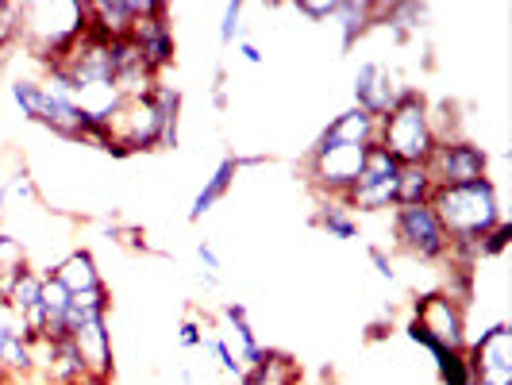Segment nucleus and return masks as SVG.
Instances as JSON below:
<instances>
[{"mask_svg": "<svg viewBox=\"0 0 512 385\" xmlns=\"http://www.w3.org/2000/svg\"><path fill=\"white\" fill-rule=\"evenodd\" d=\"M89 35L85 0H27L20 4V51L43 70L58 66Z\"/></svg>", "mask_w": 512, "mask_h": 385, "instance_id": "nucleus-1", "label": "nucleus"}, {"mask_svg": "<svg viewBox=\"0 0 512 385\" xmlns=\"http://www.w3.org/2000/svg\"><path fill=\"white\" fill-rule=\"evenodd\" d=\"M428 205H432V212L439 216V224L447 231L451 247L474 251V255H478V239H482L493 224L505 220L501 189H497L493 178L470 181V185H451V189H436Z\"/></svg>", "mask_w": 512, "mask_h": 385, "instance_id": "nucleus-2", "label": "nucleus"}, {"mask_svg": "<svg viewBox=\"0 0 512 385\" xmlns=\"http://www.w3.org/2000/svg\"><path fill=\"white\" fill-rule=\"evenodd\" d=\"M405 335H409V343L424 347L432 359L443 355V351H466V343H470V308L436 285V289H428V293H420L412 301Z\"/></svg>", "mask_w": 512, "mask_h": 385, "instance_id": "nucleus-3", "label": "nucleus"}, {"mask_svg": "<svg viewBox=\"0 0 512 385\" xmlns=\"http://www.w3.org/2000/svg\"><path fill=\"white\" fill-rule=\"evenodd\" d=\"M378 147L401 166H424L436 151V135L428 124V97L420 89H409L378 120Z\"/></svg>", "mask_w": 512, "mask_h": 385, "instance_id": "nucleus-4", "label": "nucleus"}, {"mask_svg": "<svg viewBox=\"0 0 512 385\" xmlns=\"http://www.w3.org/2000/svg\"><path fill=\"white\" fill-rule=\"evenodd\" d=\"M389 235L401 255L428 262V266H436V262L443 266V258L451 255V239L432 205H397L389 212Z\"/></svg>", "mask_w": 512, "mask_h": 385, "instance_id": "nucleus-5", "label": "nucleus"}, {"mask_svg": "<svg viewBox=\"0 0 512 385\" xmlns=\"http://www.w3.org/2000/svg\"><path fill=\"white\" fill-rule=\"evenodd\" d=\"M397 174H401V162H393V158L374 143V147L366 151L362 174L355 178V185L343 193L347 208H351L355 216H382V212H393V208H397Z\"/></svg>", "mask_w": 512, "mask_h": 385, "instance_id": "nucleus-6", "label": "nucleus"}, {"mask_svg": "<svg viewBox=\"0 0 512 385\" xmlns=\"http://www.w3.org/2000/svg\"><path fill=\"white\" fill-rule=\"evenodd\" d=\"M370 147H351V143H332V147H308L305 154V174L308 185L320 197H343L355 178L362 174Z\"/></svg>", "mask_w": 512, "mask_h": 385, "instance_id": "nucleus-7", "label": "nucleus"}, {"mask_svg": "<svg viewBox=\"0 0 512 385\" xmlns=\"http://www.w3.org/2000/svg\"><path fill=\"white\" fill-rule=\"evenodd\" d=\"M428 174L436 181V189H451V185H470V181L493 178L489 174V151L478 147L474 139H447L436 143V151L428 154Z\"/></svg>", "mask_w": 512, "mask_h": 385, "instance_id": "nucleus-8", "label": "nucleus"}, {"mask_svg": "<svg viewBox=\"0 0 512 385\" xmlns=\"http://www.w3.org/2000/svg\"><path fill=\"white\" fill-rule=\"evenodd\" d=\"M474 385H512V324H489L466 343Z\"/></svg>", "mask_w": 512, "mask_h": 385, "instance_id": "nucleus-9", "label": "nucleus"}, {"mask_svg": "<svg viewBox=\"0 0 512 385\" xmlns=\"http://www.w3.org/2000/svg\"><path fill=\"white\" fill-rule=\"evenodd\" d=\"M131 43H135V51L139 58L147 62V70L162 77L170 66H174V54H178V39H174V24H170V4H162V0H151V8L135 20L128 35Z\"/></svg>", "mask_w": 512, "mask_h": 385, "instance_id": "nucleus-10", "label": "nucleus"}, {"mask_svg": "<svg viewBox=\"0 0 512 385\" xmlns=\"http://www.w3.org/2000/svg\"><path fill=\"white\" fill-rule=\"evenodd\" d=\"M412 85H405V77L397 74L389 62L382 58H366L359 70H355V85H351V97H355V108L370 112L374 120H382L393 104L409 93Z\"/></svg>", "mask_w": 512, "mask_h": 385, "instance_id": "nucleus-11", "label": "nucleus"}, {"mask_svg": "<svg viewBox=\"0 0 512 385\" xmlns=\"http://www.w3.org/2000/svg\"><path fill=\"white\" fill-rule=\"evenodd\" d=\"M70 343H74L77 359H81L85 378L112 382V374H116V347H112V324H108V316L77 324L74 332H70Z\"/></svg>", "mask_w": 512, "mask_h": 385, "instance_id": "nucleus-12", "label": "nucleus"}, {"mask_svg": "<svg viewBox=\"0 0 512 385\" xmlns=\"http://www.w3.org/2000/svg\"><path fill=\"white\" fill-rule=\"evenodd\" d=\"M85 8H89V35L104 43H120L131 35L135 20L151 8V0H85Z\"/></svg>", "mask_w": 512, "mask_h": 385, "instance_id": "nucleus-13", "label": "nucleus"}, {"mask_svg": "<svg viewBox=\"0 0 512 385\" xmlns=\"http://www.w3.org/2000/svg\"><path fill=\"white\" fill-rule=\"evenodd\" d=\"M332 143H351V147H374L378 143V120L362 108H343L332 120L320 128V135L312 139V147H332Z\"/></svg>", "mask_w": 512, "mask_h": 385, "instance_id": "nucleus-14", "label": "nucleus"}, {"mask_svg": "<svg viewBox=\"0 0 512 385\" xmlns=\"http://www.w3.org/2000/svg\"><path fill=\"white\" fill-rule=\"evenodd\" d=\"M47 274H51L54 282L62 285L70 297H77V293H93V289H104L101 262H97L93 251H85V247L66 251L54 266H47Z\"/></svg>", "mask_w": 512, "mask_h": 385, "instance_id": "nucleus-15", "label": "nucleus"}, {"mask_svg": "<svg viewBox=\"0 0 512 385\" xmlns=\"http://www.w3.org/2000/svg\"><path fill=\"white\" fill-rule=\"evenodd\" d=\"M328 27L339 31V51H355L362 39L378 27V4L374 0H339Z\"/></svg>", "mask_w": 512, "mask_h": 385, "instance_id": "nucleus-16", "label": "nucleus"}, {"mask_svg": "<svg viewBox=\"0 0 512 385\" xmlns=\"http://www.w3.org/2000/svg\"><path fill=\"white\" fill-rule=\"evenodd\" d=\"M235 178H239V166H235V154H228V158H220V166H216V170L205 178V185L197 189V197H193V205H189V220H193V224L205 220L208 212L231 193Z\"/></svg>", "mask_w": 512, "mask_h": 385, "instance_id": "nucleus-17", "label": "nucleus"}, {"mask_svg": "<svg viewBox=\"0 0 512 385\" xmlns=\"http://www.w3.org/2000/svg\"><path fill=\"white\" fill-rule=\"evenodd\" d=\"M316 228L324 231L328 239H339V243H351V239H362V220L347 208L343 197H320L316 205Z\"/></svg>", "mask_w": 512, "mask_h": 385, "instance_id": "nucleus-18", "label": "nucleus"}, {"mask_svg": "<svg viewBox=\"0 0 512 385\" xmlns=\"http://www.w3.org/2000/svg\"><path fill=\"white\" fill-rule=\"evenodd\" d=\"M31 339L24 332L0 335V378L12 385L20 378H31Z\"/></svg>", "mask_w": 512, "mask_h": 385, "instance_id": "nucleus-19", "label": "nucleus"}, {"mask_svg": "<svg viewBox=\"0 0 512 385\" xmlns=\"http://www.w3.org/2000/svg\"><path fill=\"white\" fill-rule=\"evenodd\" d=\"M24 208H39V185L27 170H12L0 174V212H24Z\"/></svg>", "mask_w": 512, "mask_h": 385, "instance_id": "nucleus-20", "label": "nucleus"}, {"mask_svg": "<svg viewBox=\"0 0 512 385\" xmlns=\"http://www.w3.org/2000/svg\"><path fill=\"white\" fill-rule=\"evenodd\" d=\"M8 97H12V104L20 108L24 120L39 124V116H43V77L39 74L12 77V81H8Z\"/></svg>", "mask_w": 512, "mask_h": 385, "instance_id": "nucleus-21", "label": "nucleus"}, {"mask_svg": "<svg viewBox=\"0 0 512 385\" xmlns=\"http://www.w3.org/2000/svg\"><path fill=\"white\" fill-rule=\"evenodd\" d=\"M436 193V181L428 166H401L397 174V205H428Z\"/></svg>", "mask_w": 512, "mask_h": 385, "instance_id": "nucleus-22", "label": "nucleus"}, {"mask_svg": "<svg viewBox=\"0 0 512 385\" xmlns=\"http://www.w3.org/2000/svg\"><path fill=\"white\" fill-rule=\"evenodd\" d=\"M39 289H43V270H35L31 262H27L24 270L12 278V289H8V297H4V305L12 308L16 316H24L31 308L39 305Z\"/></svg>", "mask_w": 512, "mask_h": 385, "instance_id": "nucleus-23", "label": "nucleus"}, {"mask_svg": "<svg viewBox=\"0 0 512 385\" xmlns=\"http://www.w3.org/2000/svg\"><path fill=\"white\" fill-rule=\"evenodd\" d=\"M216 39H220V47H235L239 39H251V24H247V4H239V0H228V4L220 8Z\"/></svg>", "mask_w": 512, "mask_h": 385, "instance_id": "nucleus-24", "label": "nucleus"}, {"mask_svg": "<svg viewBox=\"0 0 512 385\" xmlns=\"http://www.w3.org/2000/svg\"><path fill=\"white\" fill-rule=\"evenodd\" d=\"M436 366V382L439 385H474V374H470V359L466 351H443L432 359Z\"/></svg>", "mask_w": 512, "mask_h": 385, "instance_id": "nucleus-25", "label": "nucleus"}, {"mask_svg": "<svg viewBox=\"0 0 512 385\" xmlns=\"http://www.w3.org/2000/svg\"><path fill=\"white\" fill-rule=\"evenodd\" d=\"M20 51V0H4L0 8V58Z\"/></svg>", "mask_w": 512, "mask_h": 385, "instance_id": "nucleus-26", "label": "nucleus"}, {"mask_svg": "<svg viewBox=\"0 0 512 385\" xmlns=\"http://www.w3.org/2000/svg\"><path fill=\"white\" fill-rule=\"evenodd\" d=\"M208 335H212V320L205 316H185L178 324V343L185 351H205Z\"/></svg>", "mask_w": 512, "mask_h": 385, "instance_id": "nucleus-27", "label": "nucleus"}, {"mask_svg": "<svg viewBox=\"0 0 512 385\" xmlns=\"http://www.w3.org/2000/svg\"><path fill=\"white\" fill-rule=\"evenodd\" d=\"M509 239H512V224H509V216H505L501 224H493V228L478 239V258H482V262H486V258H501L509 251Z\"/></svg>", "mask_w": 512, "mask_h": 385, "instance_id": "nucleus-28", "label": "nucleus"}, {"mask_svg": "<svg viewBox=\"0 0 512 385\" xmlns=\"http://www.w3.org/2000/svg\"><path fill=\"white\" fill-rule=\"evenodd\" d=\"M27 266V243L12 231H0V270L16 274Z\"/></svg>", "mask_w": 512, "mask_h": 385, "instance_id": "nucleus-29", "label": "nucleus"}, {"mask_svg": "<svg viewBox=\"0 0 512 385\" xmlns=\"http://www.w3.org/2000/svg\"><path fill=\"white\" fill-rule=\"evenodd\" d=\"M108 239L120 243V247H128V251H151L147 231L135 228V224H108Z\"/></svg>", "mask_w": 512, "mask_h": 385, "instance_id": "nucleus-30", "label": "nucleus"}, {"mask_svg": "<svg viewBox=\"0 0 512 385\" xmlns=\"http://www.w3.org/2000/svg\"><path fill=\"white\" fill-rule=\"evenodd\" d=\"M335 4H339V0H297V4H289V8H293L297 16H305L308 24H332Z\"/></svg>", "mask_w": 512, "mask_h": 385, "instance_id": "nucleus-31", "label": "nucleus"}, {"mask_svg": "<svg viewBox=\"0 0 512 385\" xmlns=\"http://www.w3.org/2000/svg\"><path fill=\"white\" fill-rule=\"evenodd\" d=\"M197 262H201V282H205L208 289H216V285H220V255H216V247H212L208 239L197 243Z\"/></svg>", "mask_w": 512, "mask_h": 385, "instance_id": "nucleus-32", "label": "nucleus"}, {"mask_svg": "<svg viewBox=\"0 0 512 385\" xmlns=\"http://www.w3.org/2000/svg\"><path fill=\"white\" fill-rule=\"evenodd\" d=\"M366 258H370V266H374V274H378L382 282H389V285L397 282V262L389 258V251H385V247L370 243V247H366Z\"/></svg>", "mask_w": 512, "mask_h": 385, "instance_id": "nucleus-33", "label": "nucleus"}, {"mask_svg": "<svg viewBox=\"0 0 512 385\" xmlns=\"http://www.w3.org/2000/svg\"><path fill=\"white\" fill-rule=\"evenodd\" d=\"M235 54H239L247 66H262V62H266V51L258 47L255 39H239V43H235Z\"/></svg>", "mask_w": 512, "mask_h": 385, "instance_id": "nucleus-34", "label": "nucleus"}, {"mask_svg": "<svg viewBox=\"0 0 512 385\" xmlns=\"http://www.w3.org/2000/svg\"><path fill=\"white\" fill-rule=\"evenodd\" d=\"M212 101H216V108H228V74H224V70L216 74V85H212Z\"/></svg>", "mask_w": 512, "mask_h": 385, "instance_id": "nucleus-35", "label": "nucleus"}, {"mask_svg": "<svg viewBox=\"0 0 512 385\" xmlns=\"http://www.w3.org/2000/svg\"><path fill=\"white\" fill-rule=\"evenodd\" d=\"M74 385H112V382H101V378H81V382H74Z\"/></svg>", "mask_w": 512, "mask_h": 385, "instance_id": "nucleus-36", "label": "nucleus"}, {"mask_svg": "<svg viewBox=\"0 0 512 385\" xmlns=\"http://www.w3.org/2000/svg\"><path fill=\"white\" fill-rule=\"evenodd\" d=\"M0 8H4V0H0Z\"/></svg>", "mask_w": 512, "mask_h": 385, "instance_id": "nucleus-37", "label": "nucleus"}]
</instances>
